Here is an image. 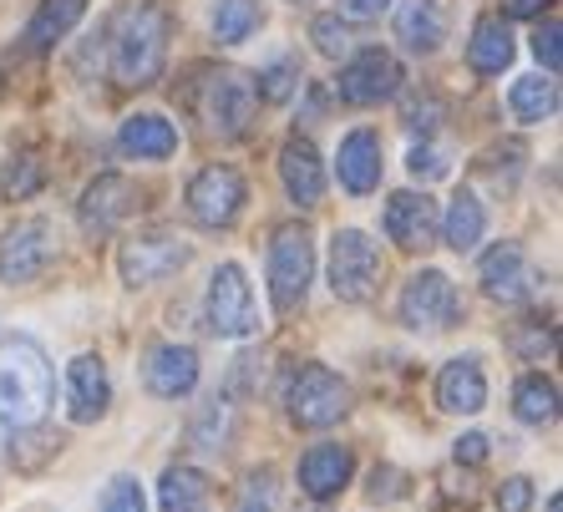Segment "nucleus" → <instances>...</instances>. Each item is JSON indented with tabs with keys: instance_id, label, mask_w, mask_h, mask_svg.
<instances>
[{
	"instance_id": "39",
	"label": "nucleus",
	"mask_w": 563,
	"mask_h": 512,
	"mask_svg": "<svg viewBox=\"0 0 563 512\" xmlns=\"http://www.w3.org/2000/svg\"><path fill=\"white\" fill-rule=\"evenodd\" d=\"M102 512H147L137 477H128V472L112 477V482H107V498H102Z\"/></svg>"
},
{
	"instance_id": "23",
	"label": "nucleus",
	"mask_w": 563,
	"mask_h": 512,
	"mask_svg": "<svg viewBox=\"0 0 563 512\" xmlns=\"http://www.w3.org/2000/svg\"><path fill=\"white\" fill-rule=\"evenodd\" d=\"M396 41L417 56L442 52V41H446L442 0H401V5H396Z\"/></svg>"
},
{
	"instance_id": "41",
	"label": "nucleus",
	"mask_w": 563,
	"mask_h": 512,
	"mask_svg": "<svg viewBox=\"0 0 563 512\" xmlns=\"http://www.w3.org/2000/svg\"><path fill=\"white\" fill-rule=\"evenodd\" d=\"M563 31H559V21H543V26L533 31V56L543 66H549V77H559V66H563Z\"/></svg>"
},
{
	"instance_id": "27",
	"label": "nucleus",
	"mask_w": 563,
	"mask_h": 512,
	"mask_svg": "<svg viewBox=\"0 0 563 512\" xmlns=\"http://www.w3.org/2000/svg\"><path fill=\"white\" fill-rule=\"evenodd\" d=\"M209 502V477L198 467H168L157 477V508L163 512H203Z\"/></svg>"
},
{
	"instance_id": "19",
	"label": "nucleus",
	"mask_w": 563,
	"mask_h": 512,
	"mask_svg": "<svg viewBox=\"0 0 563 512\" xmlns=\"http://www.w3.org/2000/svg\"><path fill=\"white\" fill-rule=\"evenodd\" d=\"M351 472H355V452L341 447V442H320V447H310L300 457V492L310 502H330L351 482Z\"/></svg>"
},
{
	"instance_id": "37",
	"label": "nucleus",
	"mask_w": 563,
	"mask_h": 512,
	"mask_svg": "<svg viewBox=\"0 0 563 512\" xmlns=\"http://www.w3.org/2000/svg\"><path fill=\"white\" fill-rule=\"evenodd\" d=\"M279 502V477L275 467H260V472L244 477V492H239V512H275Z\"/></svg>"
},
{
	"instance_id": "15",
	"label": "nucleus",
	"mask_w": 563,
	"mask_h": 512,
	"mask_svg": "<svg viewBox=\"0 0 563 512\" xmlns=\"http://www.w3.org/2000/svg\"><path fill=\"white\" fill-rule=\"evenodd\" d=\"M437 224H442V213L427 193L407 188V193H391V203H386V238L396 249H432Z\"/></svg>"
},
{
	"instance_id": "6",
	"label": "nucleus",
	"mask_w": 563,
	"mask_h": 512,
	"mask_svg": "<svg viewBox=\"0 0 563 512\" xmlns=\"http://www.w3.org/2000/svg\"><path fill=\"white\" fill-rule=\"evenodd\" d=\"M194 259V244L184 234H173V229H147V234L128 238L118 249V275L128 289H147V285H163L173 279L178 269H188Z\"/></svg>"
},
{
	"instance_id": "11",
	"label": "nucleus",
	"mask_w": 563,
	"mask_h": 512,
	"mask_svg": "<svg viewBox=\"0 0 563 512\" xmlns=\"http://www.w3.org/2000/svg\"><path fill=\"white\" fill-rule=\"evenodd\" d=\"M396 310H401V325L411 330H452L462 320V294L442 269H421V275L407 279Z\"/></svg>"
},
{
	"instance_id": "2",
	"label": "nucleus",
	"mask_w": 563,
	"mask_h": 512,
	"mask_svg": "<svg viewBox=\"0 0 563 512\" xmlns=\"http://www.w3.org/2000/svg\"><path fill=\"white\" fill-rule=\"evenodd\" d=\"M52 407V366L41 345L5 341L0 345V421L5 426H31Z\"/></svg>"
},
{
	"instance_id": "31",
	"label": "nucleus",
	"mask_w": 563,
	"mask_h": 512,
	"mask_svg": "<svg viewBox=\"0 0 563 512\" xmlns=\"http://www.w3.org/2000/svg\"><path fill=\"white\" fill-rule=\"evenodd\" d=\"M512 411H518V421H528V426H549V421L559 416V386H553L549 376H523V381L512 386Z\"/></svg>"
},
{
	"instance_id": "26",
	"label": "nucleus",
	"mask_w": 563,
	"mask_h": 512,
	"mask_svg": "<svg viewBox=\"0 0 563 512\" xmlns=\"http://www.w3.org/2000/svg\"><path fill=\"white\" fill-rule=\"evenodd\" d=\"M81 15H87V0H41L26 26V46L31 52H52L56 41H66L77 31Z\"/></svg>"
},
{
	"instance_id": "12",
	"label": "nucleus",
	"mask_w": 563,
	"mask_h": 512,
	"mask_svg": "<svg viewBox=\"0 0 563 512\" xmlns=\"http://www.w3.org/2000/svg\"><path fill=\"white\" fill-rule=\"evenodd\" d=\"M56 259V229L46 219H21L0 238V285H31Z\"/></svg>"
},
{
	"instance_id": "21",
	"label": "nucleus",
	"mask_w": 563,
	"mask_h": 512,
	"mask_svg": "<svg viewBox=\"0 0 563 512\" xmlns=\"http://www.w3.org/2000/svg\"><path fill=\"white\" fill-rule=\"evenodd\" d=\"M143 381L157 401H178L198 386V350L194 345H157L143 366Z\"/></svg>"
},
{
	"instance_id": "33",
	"label": "nucleus",
	"mask_w": 563,
	"mask_h": 512,
	"mask_svg": "<svg viewBox=\"0 0 563 512\" xmlns=\"http://www.w3.org/2000/svg\"><path fill=\"white\" fill-rule=\"evenodd\" d=\"M15 432H26L11 447V461L21 467V472H41V467H46V461H56V457H62V447H66L56 432H36V421H31V426H15Z\"/></svg>"
},
{
	"instance_id": "48",
	"label": "nucleus",
	"mask_w": 563,
	"mask_h": 512,
	"mask_svg": "<svg viewBox=\"0 0 563 512\" xmlns=\"http://www.w3.org/2000/svg\"><path fill=\"white\" fill-rule=\"evenodd\" d=\"M305 512H330V508H325V502H314V508H305Z\"/></svg>"
},
{
	"instance_id": "36",
	"label": "nucleus",
	"mask_w": 563,
	"mask_h": 512,
	"mask_svg": "<svg viewBox=\"0 0 563 512\" xmlns=\"http://www.w3.org/2000/svg\"><path fill=\"white\" fill-rule=\"evenodd\" d=\"M401 122H407L411 132H421V137H427V132H437L446 122V102L432 92V87H421V92L407 97V107H401Z\"/></svg>"
},
{
	"instance_id": "16",
	"label": "nucleus",
	"mask_w": 563,
	"mask_h": 512,
	"mask_svg": "<svg viewBox=\"0 0 563 512\" xmlns=\"http://www.w3.org/2000/svg\"><path fill=\"white\" fill-rule=\"evenodd\" d=\"M132 209H137V188H132L122 172H102V178L87 183V193H81L77 219L87 234H112Z\"/></svg>"
},
{
	"instance_id": "29",
	"label": "nucleus",
	"mask_w": 563,
	"mask_h": 512,
	"mask_svg": "<svg viewBox=\"0 0 563 512\" xmlns=\"http://www.w3.org/2000/svg\"><path fill=\"white\" fill-rule=\"evenodd\" d=\"M260 26H264L260 0H219L213 5V41L219 46H244Z\"/></svg>"
},
{
	"instance_id": "44",
	"label": "nucleus",
	"mask_w": 563,
	"mask_h": 512,
	"mask_svg": "<svg viewBox=\"0 0 563 512\" xmlns=\"http://www.w3.org/2000/svg\"><path fill=\"white\" fill-rule=\"evenodd\" d=\"M487 452H493V442H487L483 432H467V436H457V442H452V457L467 461V467H483Z\"/></svg>"
},
{
	"instance_id": "35",
	"label": "nucleus",
	"mask_w": 563,
	"mask_h": 512,
	"mask_svg": "<svg viewBox=\"0 0 563 512\" xmlns=\"http://www.w3.org/2000/svg\"><path fill=\"white\" fill-rule=\"evenodd\" d=\"M310 41H314V52L330 56V62L351 56V46H355L351 21H341V15H314V21H310Z\"/></svg>"
},
{
	"instance_id": "46",
	"label": "nucleus",
	"mask_w": 563,
	"mask_h": 512,
	"mask_svg": "<svg viewBox=\"0 0 563 512\" xmlns=\"http://www.w3.org/2000/svg\"><path fill=\"white\" fill-rule=\"evenodd\" d=\"M553 0H503V11L518 15V21H533V15H543Z\"/></svg>"
},
{
	"instance_id": "28",
	"label": "nucleus",
	"mask_w": 563,
	"mask_h": 512,
	"mask_svg": "<svg viewBox=\"0 0 563 512\" xmlns=\"http://www.w3.org/2000/svg\"><path fill=\"white\" fill-rule=\"evenodd\" d=\"M508 112L518 122H549L553 112H559V81L553 77H518L508 87Z\"/></svg>"
},
{
	"instance_id": "20",
	"label": "nucleus",
	"mask_w": 563,
	"mask_h": 512,
	"mask_svg": "<svg viewBox=\"0 0 563 512\" xmlns=\"http://www.w3.org/2000/svg\"><path fill=\"white\" fill-rule=\"evenodd\" d=\"M437 407L452 411V416H477L487 407V376L477 355H457V360L442 366V376H437Z\"/></svg>"
},
{
	"instance_id": "4",
	"label": "nucleus",
	"mask_w": 563,
	"mask_h": 512,
	"mask_svg": "<svg viewBox=\"0 0 563 512\" xmlns=\"http://www.w3.org/2000/svg\"><path fill=\"white\" fill-rule=\"evenodd\" d=\"M285 411L295 426H305V432H325V426H335V421L351 411V386H345L330 366H314L310 360V366H300L289 376Z\"/></svg>"
},
{
	"instance_id": "25",
	"label": "nucleus",
	"mask_w": 563,
	"mask_h": 512,
	"mask_svg": "<svg viewBox=\"0 0 563 512\" xmlns=\"http://www.w3.org/2000/svg\"><path fill=\"white\" fill-rule=\"evenodd\" d=\"M437 234L446 238V249L472 254L477 244H483V234H487V209H483V198L467 193V188H457V198L446 203V219L437 224Z\"/></svg>"
},
{
	"instance_id": "9",
	"label": "nucleus",
	"mask_w": 563,
	"mask_h": 512,
	"mask_svg": "<svg viewBox=\"0 0 563 512\" xmlns=\"http://www.w3.org/2000/svg\"><path fill=\"white\" fill-rule=\"evenodd\" d=\"M188 219L198 229H234L244 203H250V188H244V172L229 168V163H209V168L194 172V183L184 193Z\"/></svg>"
},
{
	"instance_id": "17",
	"label": "nucleus",
	"mask_w": 563,
	"mask_h": 512,
	"mask_svg": "<svg viewBox=\"0 0 563 512\" xmlns=\"http://www.w3.org/2000/svg\"><path fill=\"white\" fill-rule=\"evenodd\" d=\"M386 153H380V137L371 127H355L341 137V153H335V178H341L345 193L366 198L380 188V168H386Z\"/></svg>"
},
{
	"instance_id": "13",
	"label": "nucleus",
	"mask_w": 563,
	"mask_h": 512,
	"mask_svg": "<svg viewBox=\"0 0 563 512\" xmlns=\"http://www.w3.org/2000/svg\"><path fill=\"white\" fill-rule=\"evenodd\" d=\"M477 279H483L487 300H498V304H528L538 289H543V279H538V269L528 264L523 244H512V238H503V244H493V249L483 254Z\"/></svg>"
},
{
	"instance_id": "45",
	"label": "nucleus",
	"mask_w": 563,
	"mask_h": 512,
	"mask_svg": "<svg viewBox=\"0 0 563 512\" xmlns=\"http://www.w3.org/2000/svg\"><path fill=\"white\" fill-rule=\"evenodd\" d=\"M386 11H391V0H341L345 21H380Z\"/></svg>"
},
{
	"instance_id": "40",
	"label": "nucleus",
	"mask_w": 563,
	"mask_h": 512,
	"mask_svg": "<svg viewBox=\"0 0 563 512\" xmlns=\"http://www.w3.org/2000/svg\"><path fill=\"white\" fill-rule=\"evenodd\" d=\"M407 168H411L417 183H437V178H446V153L442 147H432V143H421V147H411Z\"/></svg>"
},
{
	"instance_id": "3",
	"label": "nucleus",
	"mask_w": 563,
	"mask_h": 512,
	"mask_svg": "<svg viewBox=\"0 0 563 512\" xmlns=\"http://www.w3.org/2000/svg\"><path fill=\"white\" fill-rule=\"evenodd\" d=\"M254 107H260L254 77L234 71V66L209 71V77H203V87H198V118H203L209 137H219V143H234V137H244V132H250Z\"/></svg>"
},
{
	"instance_id": "34",
	"label": "nucleus",
	"mask_w": 563,
	"mask_h": 512,
	"mask_svg": "<svg viewBox=\"0 0 563 512\" xmlns=\"http://www.w3.org/2000/svg\"><path fill=\"white\" fill-rule=\"evenodd\" d=\"M295 87H300V62H295V56H279V62H269L260 77H254V92H260L264 102H289Z\"/></svg>"
},
{
	"instance_id": "42",
	"label": "nucleus",
	"mask_w": 563,
	"mask_h": 512,
	"mask_svg": "<svg viewBox=\"0 0 563 512\" xmlns=\"http://www.w3.org/2000/svg\"><path fill=\"white\" fill-rule=\"evenodd\" d=\"M366 498H371V502H396V498H407V472H401V467H376V472H371Z\"/></svg>"
},
{
	"instance_id": "30",
	"label": "nucleus",
	"mask_w": 563,
	"mask_h": 512,
	"mask_svg": "<svg viewBox=\"0 0 563 512\" xmlns=\"http://www.w3.org/2000/svg\"><path fill=\"white\" fill-rule=\"evenodd\" d=\"M229 432H234V407L229 401H203L194 416V426H188V447L194 452H209V457H219L223 442H229Z\"/></svg>"
},
{
	"instance_id": "5",
	"label": "nucleus",
	"mask_w": 563,
	"mask_h": 512,
	"mask_svg": "<svg viewBox=\"0 0 563 512\" xmlns=\"http://www.w3.org/2000/svg\"><path fill=\"white\" fill-rule=\"evenodd\" d=\"M314 279V238L305 224H285L269 238V294L279 315H295Z\"/></svg>"
},
{
	"instance_id": "10",
	"label": "nucleus",
	"mask_w": 563,
	"mask_h": 512,
	"mask_svg": "<svg viewBox=\"0 0 563 512\" xmlns=\"http://www.w3.org/2000/svg\"><path fill=\"white\" fill-rule=\"evenodd\" d=\"M401 81H407L401 77V62L391 52H380V46H366V52L345 56L335 92H341L345 107H380L401 92Z\"/></svg>"
},
{
	"instance_id": "47",
	"label": "nucleus",
	"mask_w": 563,
	"mask_h": 512,
	"mask_svg": "<svg viewBox=\"0 0 563 512\" xmlns=\"http://www.w3.org/2000/svg\"><path fill=\"white\" fill-rule=\"evenodd\" d=\"M549 512H563V498H559V492H553V498H549Z\"/></svg>"
},
{
	"instance_id": "43",
	"label": "nucleus",
	"mask_w": 563,
	"mask_h": 512,
	"mask_svg": "<svg viewBox=\"0 0 563 512\" xmlns=\"http://www.w3.org/2000/svg\"><path fill=\"white\" fill-rule=\"evenodd\" d=\"M538 498V487L528 482V477H508V482L498 487V512H528Z\"/></svg>"
},
{
	"instance_id": "24",
	"label": "nucleus",
	"mask_w": 563,
	"mask_h": 512,
	"mask_svg": "<svg viewBox=\"0 0 563 512\" xmlns=\"http://www.w3.org/2000/svg\"><path fill=\"white\" fill-rule=\"evenodd\" d=\"M467 66L477 77H503L512 66V31L503 26L498 15H483L467 36Z\"/></svg>"
},
{
	"instance_id": "18",
	"label": "nucleus",
	"mask_w": 563,
	"mask_h": 512,
	"mask_svg": "<svg viewBox=\"0 0 563 512\" xmlns=\"http://www.w3.org/2000/svg\"><path fill=\"white\" fill-rule=\"evenodd\" d=\"M107 407H112V381H107L102 355H77L66 366V411H71V421L87 426V421L107 416Z\"/></svg>"
},
{
	"instance_id": "7",
	"label": "nucleus",
	"mask_w": 563,
	"mask_h": 512,
	"mask_svg": "<svg viewBox=\"0 0 563 512\" xmlns=\"http://www.w3.org/2000/svg\"><path fill=\"white\" fill-rule=\"evenodd\" d=\"M203 325L219 341H244L260 330V304H254L250 275L239 264H219L209 279V294H203Z\"/></svg>"
},
{
	"instance_id": "1",
	"label": "nucleus",
	"mask_w": 563,
	"mask_h": 512,
	"mask_svg": "<svg viewBox=\"0 0 563 512\" xmlns=\"http://www.w3.org/2000/svg\"><path fill=\"white\" fill-rule=\"evenodd\" d=\"M173 21L153 0H132L112 21V81L118 87H153L168 66Z\"/></svg>"
},
{
	"instance_id": "8",
	"label": "nucleus",
	"mask_w": 563,
	"mask_h": 512,
	"mask_svg": "<svg viewBox=\"0 0 563 512\" xmlns=\"http://www.w3.org/2000/svg\"><path fill=\"white\" fill-rule=\"evenodd\" d=\"M380 289V249L361 229L330 234V294L341 304H366Z\"/></svg>"
},
{
	"instance_id": "22",
	"label": "nucleus",
	"mask_w": 563,
	"mask_h": 512,
	"mask_svg": "<svg viewBox=\"0 0 563 512\" xmlns=\"http://www.w3.org/2000/svg\"><path fill=\"white\" fill-rule=\"evenodd\" d=\"M118 147L137 163H163L178 153V127L163 112H132L118 127Z\"/></svg>"
},
{
	"instance_id": "38",
	"label": "nucleus",
	"mask_w": 563,
	"mask_h": 512,
	"mask_svg": "<svg viewBox=\"0 0 563 512\" xmlns=\"http://www.w3.org/2000/svg\"><path fill=\"white\" fill-rule=\"evenodd\" d=\"M512 350L523 355V360H543V355H553V325H543V320H523V325L512 330Z\"/></svg>"
},
{
	"instance_id": "14",
	"label": "nucleus",
	"mask_w": 563,
	"mask_h": 512,
	"mask_svg": "<svg viewBox=\"0 0 563 512\" xmlns=\"http://www.w3.org/2000/svg\"><path fill=\"white\" fill-rule=\"evenodd\" d=\"M279 183H285L295 209H320V198H325V163H320L314 143L300 137V132L279 147Z\"/></svg>"
},
{
	"instance_id": "32",
	"label": "nucleus",
	"mask_w": 563,
	"mask_h": 512,
	"mask_svg": "<svg viewBox=\"0 0 563 512\" xmlns=\"http://www.w3.org/2000/svg\"><path fill=\"white\" fill-rule=\"evenodd\" d=\"M41 188H46V163H41V153H11L5 172H0V193L21 203V198H36Z\"/></svg>"
},
{
	"instance_id": "49",
	"label": "nucleus",
	"mask_w": 563,
	"mask_h": 512,
	"mask_svg": "<svg viewBox=\"0 0 563 512\" xmlns=\"http://www.w3.org/2000/svg\"><path fill=\"white\" fill-rule=\"evenodd\" d=\"M289 5H310V0H289Z\"/></svg>"
}]
</instances>
